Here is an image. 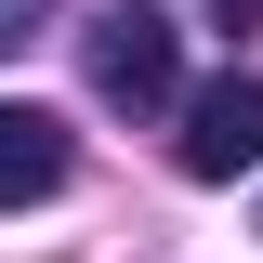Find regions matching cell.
I'll use <instances>...</instances> for the list:
<instances>
[{
  "label": "cell",
  "mask_w": 263,
  "mask_h": 263,
  "mask_svg": "<svg viewBox=\"0 0 263 263\" xmlns=\"http://www.w3.org/2000/svg\"><path fill=\"white\" fill-rule=\"evenodd\" d=\"M171 158L197 171V184H237V171H263V79H211V92H184V145Z\"/></svg>",
  "instance_id": "cell-2"
},
{
  "label": "cell",
  "mask_w": 263,
  "mask_h": 263,
  "mask_svg": "<svg viewBox=\"0 0 263 263\" xmlns=\"http://www.w3.org/2000/svg\"><path fill=\"white\" fill-rule=\"evenodd\" d=\"M53 13H66V0H0V53H27V40L53 27Z\"/></svg>",
  "instance_id": "cell-4"
},
{
  "label": "cell",
  "mask_w": 263,
  "mask_h": 263,
  "mask_svg": "<svg viewBox=\"0 0 263 263\" xmlns=\"http://www.w3.org/2000/svg\"><path fill=\"white\" fill-rule=\"evenodd\" d=\"M79 53H92V92L132 105V119H158V105L184 92V40H171V13H145V0H105Z\"/></svg>",
  "instance_id": "cell-1"
},
{
  "label": "cell",
  "mask_w": 263,
  "mask_h": 263,
  "mask_svg": "<svg viewBox=\"0 0 263 263\" xmlns=\"http://www.w3.org/2000/svg\"><path fill=\"white\" fill-rule=\"evenodd\" d=\"M66 184V119L53 105H0V211H40Z\"/></svg>",
  "instance_id": "cell-3"
}]
</instances>
